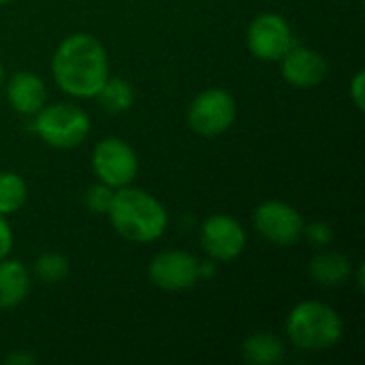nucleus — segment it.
<instances>
[{
  "instance_id": "7",
  "label": "nucleus",
  "mask_w": 365,
  "mask_h": 365,
  "mask_svg": "<svg viewBox=\"0 0 365 365\" xmlns=\"http://www.w3.org/2000/svg\"><path fill=\"white\" fill-rule=\"evenodd\" d=\"M248 51L263 62H280L295 45L291 24L280 13H259L246 30Z\"/></svg>"
},
{
  "instance_id": "10",
  "label": "nucleus",
  "mask_w": 365,
  "mask_h": 365,
  "mask_svg": "<svg viewBox=\"0 0 365 365\" xmlns=\"http://www.w3.org/2000/svg\"><path fill=\"white\" fill-rule=\"evenodd\" d=\"M201 248L214 261H235L246 248V229L229 214H214L201 225Z\"/></svg>"
},
{
  "instance_id": "16",
  "label": "nucleus",
  "mask_w": 365,
  "mask_h": 365,
  "mask_svg": "<svg viewBox=\"0 0 365 365\" xmlns=\"http://www.w3.org/2000/svg\"><path fill=\"white\" fill-rule=\"evenodd\" d=\"M101 105V109L105 113L111 115H120L124 111H128L135 103V88L122 79V77H107V81L103 83V88L98 90V94L94 96Z\"/></svg>"
},
{
  "instance_id": "19",
  "label": "nucleus",
  "mask_w": 365,
  "mask_h": 365,
  "mask_svg": "<svg viewBox=\"0 0 365 365\" xmlns=\"http://www.w3.org/2000/svg\"><path fill=\"white\" fill-rule=\"evenodd\" d=\"M113 188L103 184V182H96L94 186H90L83 195V201H86V207L98 216H107L109 212V205H111V199H113Z\"/></svg>"
},
{
  "instance_id": "11",
  "label": "nucleus",
  "mask_w": 365,
  "mask_h": 365,
  "mask_svg": "<svg viewBox=\"0 0 365 365\" xmlns=\"http://www.w3.org/2000/svg\"><path fill=\"white\" fill-rule=\"evenodd\" d=\"M282 77L289 86L306 90L314 88L325 81L329 73V64L325 56L312 47L304 45H293L284 56H282Z\"/></svg>"
},
{
  "instance_id": "17",
  "label": "nucleus",
  "mask_w": 365,
  "mask_h": 365,
  "mask_svg": "<svg viewBox=\"0 0 365 365\" xmlns=\"http://www.w3.org/2000/svg\"><path fill=\"white\" fill-rule=\"evenodd\" d=\"M28 199V186L15 171H0V214H17Z\"/></svg>"
},
{
  "instance_id": "25",
  "label": "nucleus",
  "mask_w": 365,
  "mask_h": 365,
  "mask_svg": "<svg viewBox=\"0 0 365 365\" xmlns=\"http://www.w3.org/2000/svg\"><path fill=\"white\" fill-rule=\"evenodd\" d=\"M2 83H4V64L0 60V88H2Z\"/></svg>"
},
{
  "instance_id": "15",
  "label": "nucleus",
  "mask_w": 365,
  "mask_h": 365,
  "mask_svg": "<svg viewBox=\"0 0 365 365\" xmlns=\"http://www.w3.org/2000/svg\"><path fill=\"white\" fill-rule=\"evenodd\" d=\"M287 355L284 342L272 331H255L242 344V357L252 365H276Z\"/></svg>"
},
{
  "instance_id": "21",
  "label": "nucleus",
  "mask_w": 365,
  "mask_h": 365,
  "mask_svg": "<svg viewBox=\"0 0 365 365\" xmlns=\"http://www.w3.org/2000/svg\"><path fill=\"white\" fill-rule=\"evenodd\" d=\"M349 94H351L353 105H355L359 111H364V107H365V71L364 68H359V71L353 75V79H351V83H349Z\"/></svg>"
},
{
  "instance_id": "20",
  "label": "nucleus",
  "mask_w": 365,
  "mask_h": 365,
  "mask_svg": "<svg viewBox=\"0 0 365 365\" xmlns=\"http://www.w3.org/2000/svg\"><path fill=\"white\" fill-rule=\"evenodd\" d=\"M304 237H306L312 246L325 248V246H329V244L334 242L336 233H334V227H331L329 222H325V220H314V222H310V225L304 227Z\"/></svg>"
},
{
  "instance_id": "2",
  "label": "nucleus",
  "mask_w": 365,
  "mask_h": 365,
  "mask_svg": "<svg viewBox=\"0 0 365 365\" xmlns=\"http://www.w3.org/2000/svg\"><path fill=\"white\" fill-rule=\"evenodd\" d=\"M109 222L120 237L133 244H152L160 240L169 225L165 205L148 190L124 186L113 192Z\"/></svg>"
},
{
  "instance_id": "8",
  "label": "nucleus",
  "mask_w": 365,
  "mask_h": 365,
  "mask_svg": "<svg viewBox=\"0 0 365 365\" xmlns=\"http://www.w3.org/2000/svg\"><path fill=\"white\" fill-rule=\"evenodd\" d=\"M257 233L274 246H293L304 237V218L302 214L284 201H263L252 216Z\"/></svg>"
},
{
  "instance_id": "13",
  "label": "nucleus",
  "mask_w": 365,
  "mask_h": 365,
  "mask_svg": "<svg viewBox=\"0 0 365 365\" xmlns=\"http://www.w3.org/2000/svg\"><path fill=\"white\" fill-rule=\"evenodd\" d=\"M32 287L30 269L17 259L0 261V310L17 308L26 302Z\"/></svg>"
},
{
  "instance_id": "23",
  "label": "nucleus",
  "mask_w": 365,
  "mask_h": 365,
  "mask_svg": "<svg viewBox=\"0 0 365 365\" xmlns=\"http://www.w3.org/2000/svg\"><path fill=\"white\" fill-rule=\"evenodd\" d=\"M34 361H36V357L28 351H15V353L6 355V359H4V364L9 365H32Z\"/></svg>"
},
{
  "instance_id": "18",
  "label": "nucleus",
  "mask_w": 365,
  "mask_h": 365,
  "mask_svg": "<svg viewBox=\"0 0 365 365\" xmlns=\"http://www.w3.org/2000/svg\"><path fill=\"white\" fill-rule=\"evenodd\" d=\"M32 274L43 284H60L71 274V261L62 252H43L32 265Z\"/></svg>"
},
{
  "instance_id": "4",
  "label": "nucleus",
  "mask_w": 365,
  "mask_h": 365,
  "mask_svg": "<svg viewBox=\"0 0 365 365\" xmlns=\"http://www.w3.org/2000/svg\"><path fill=\"white\" fill-rule=\"evenodd\" d=\"M34 133L56 150H73L90 135V115L73 103L43 105L34 115Z\"/></svg>"
},
{
  "instance_id": "6",
  "label": "nucleus",
  "mask_w": 365,
  "mask_h": 365,
  "mask_svg": "<svg viewBox=\"0 0 365 365\" xmlns=\"http://www.w3.org/2000/svg\"><path fill=\"white\" fill-rule=\"evenodd\" d=\"M92 171L98 182L113 190L130 186L139 173V160L135 150L120 137L101 139L92 150Z\"/></svg>"
},
{
  "instance_id": "12",
  "label": "nucleus",
  "mask_w": 365,
  "mask_h": 365,
  "mask_svg": "<svg viewBox=\"0 0 365 365\" xmlns=\"http://www.w3.org/2000/svg\"><path fill=\"white\" fill-rule=\"evenodd\" d=\"M6 101L19 115H34L47 103L45 81L32 71H17L6 81Z\"/></svg>"
},
{
  "instance_id": "14",
  "label": "nucleus",
  "mask_w": 365,
  "mask_h": 365,
  "mask_svg": "<svg viewBox=\"0 0 365 365\" xmlns=\"http://www.w3.org/2000/svg\"><path fill=\"white\" fill-rule=\"evenodd\" d=\"M308 274L319 287L336 289L353 278V265H351L349 257H344L342 252L325 250L310 259Z\"/></svg>"
},
{
  "instance_id": "3",
  "label": "nucleus",
  "mask_w": 365,
  "mask_h": 365,
  "mask_svg": "<svg viewBox=\"0 0 365 365\" xmlns=\"http://www.w3.org/2000/svg\"><path fill=\"white\" fill-rule=\"evenodd\" d=\"M340 314L323 302H299L287 317V336L291 344L304 353H323L342 340Z\"/></svg>"
},
{
  "instance_id": "24",
  "label": "nucleus",
  "mask_w": 365,
  "mask_h": 365,
  "mask_svg": "<svg viewBox=\"0 0 365 365\" xmlns=\"http://www.w3.org/2000/svg\"><path fill=\"white\" fill-rule=\"evenodd\" d=\"M355 280H357L359 291H364V263H359V265H357V276H355Z\"/></svg>"
},
{
  "instance_id": "26",
  "label": "nucleus",
  "mask_w": 365,
  "mask_h": 365,
  "mask_svg": "<svg viewBox=\"0 0 365 365\" xmlns=\"http://www.w3.org/2000/svg\"><path fill=\"white\" fill-rule=\"evenodd\" d=\"M9 2H13V0H0V4H9Z\"/></svg>"
},
{
  "instance_id": "5",
  "label": "nucleus",
  "mask_w": 365,
  "mask_h": 365,
  "mask_svg": "<svg viewBox=\"0 0 365 365\" xmlns=\"http://www.w3.org/2000/svg\"><path fill=\"white\" fill-rule=\"evenodd\" d=\"M235 115V98L225 88H207L190 101L186 122L201 137H218L233 126Z\"/></svg>"
},
{
  "instance_id": "9",
  "label": "nucleus",
  "mask_w": 365,
  "mask_h": 365,
  "mask_svg": "<svg viewBox=\"0 0 365 365\" xmlns=\"http://www.w3.org/2000/svg\"><path fill=\"white\" fill-rule=\"evenodd\" d=\"M148 278L163 291H188L201 282L199 259L186 250L158 252L148 265Z\"/></svg>"
},
{
  "instance_id": "22",
  "label": "nucleus",
  "mask_w": 365,
  "mask_h": 365,
  "mask_svg": "<svg viewBox=\"0 0 365 365\" xmlns=\"http://www.w3.org/2000/svg\"><path fill=\"white\" fill-rule=\"evenodd\" d=\"M13 242H15V237H13L11 225H9L6 216H2V214H0V261H2V259H6V257L11 255V250H13Z\"/></svg>"
},
{
  "instance_id": "1",
  "label": "nucleus",
  "mask_w": 365,
  "mask_h": 365,
  "mask_svg": "<svg viewBox=\"0 0 365 365\" xmlns=\"http://www.w3.org/2000/svg\"><path fill=\"white\" fill-rule=\"evenodd\" d=\"M56 86L73 98H94L109 77V58L103 43L90 32L68 34L51 56Z\"/></svg>"
}]
</instances>
